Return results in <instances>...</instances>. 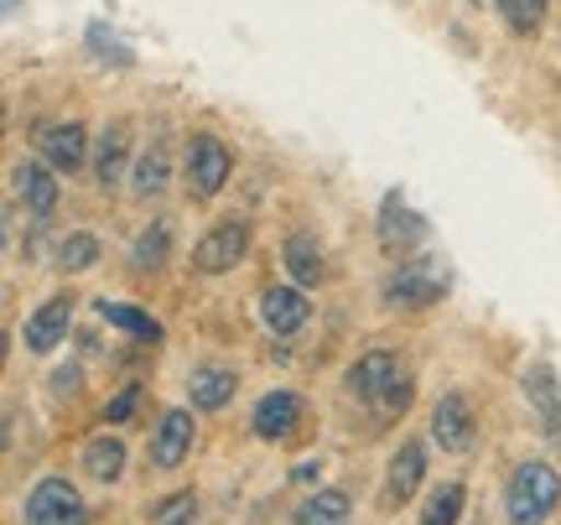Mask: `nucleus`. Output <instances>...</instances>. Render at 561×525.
<instances>
[{
	"mask_svg": "<svg viewBox=\"0 0 561 525\" xmlns=\"http://www.w3.org/2000/svg\"><path fill=\"white\" fill-rule=\"evenodd\" d=\"M136 401H140V390H125V396H115V401H110V422H125V416L136 411Z\"/></svg>",
	"mask_w": 561,
	"mask_h": 525,
	"instance_id": "30",
	"label": "nucleus"
},
{
	"mask_svg": "<svg viewBox=\"0 0 561 525\" xmlns=\"http://www.w3.org/2000/svg\"><path fill=\"white\" fill-rule=\"evenodd\" d=\"M307 318H312V307H307V297H301V286H271V292L261 297V323L271 328L276 339L301 333Z\"/></svg>",
	"mask_w": 561,
	"mask_h": 525,
	"instance_id": "7",
	"label": "nucleus"
},
{
	"mask_svg": "<svg viewBox=\"0 0 561 525\" xmlns=\"http://www.w3.org/2000/svg\"><path fill=\"white\" fill-rule=\"evenodd\" d=\"M405 380V369H401V359L390 354V349H369V354H359V359L348 364V390L359 396V401H390V390Z\"/></svg>",
	"mask_w": 561,
	"mask_h": 525,
	"instance_id": "6",
	"label": "nucleus"
},
{
	"mask_svg": "<svg viewBox=\"0 0 561 525\" xmlns=\"http://www.w3.org/2000/svg\"><path fill=\"white\" fill-rule=\"evenodd\" d=\"M447 292V271L437 261H405L390 271L385 282V303L390 307H432Z\"/></svg>",
	"mask_w": 561,
	"mask_h": 525,
	"instance_id": "5",
	"label": "nucleus"
},
{
	"mask_svg": "<svg viewBox=\"0 0 561 525\" xmlns=\"http://www.w3.org/2000/svg\"><path fill=\"white\" fill-rule=\"evenodd\" d=\"M151 521H157V525H198V500H193V489L167 494V500L151 510Z\"/></svg>",
	"mask_w": 561,
	"mask_h": 525,
	"instance_id": "27",
	"label": "nucleus"
},
{
	"mask_svg": "<svg viewBox=\"0 0 561 525\" xmlns=\"http://www.w3.org/2000/svg\"><path fill=\"white\" fill-rule=\"evenodd\" d=\"M187 390H193V406H198V411H224V406L234 401L240 380H234V369H224V364H203V369H193Z\"/></svg>",
	"mask_w": 561,
	"mask_h": 525,
	"instance_id": "17",
	"label": "nucleus"
},
{
	"mask_svg": "<svg viewBox=\"0 0 561 525\" xmlns=\"http://www.w3.org/2000/svg\"><path fill=\"white\" fill-rule=\"evenodd\" d=\"M432 437H437L442 453H468V443H473V406L462 401L458 390L437 401V411H432Z\"/></svg>",
	"mask_w": 561,
	"mask_h": 525,
	"instance_id": "8",
	"label": "nucleus"
},
{
	"mask_svg": "<svg viewBox=\"0 0 561 525\" xmlns=\"http://www.w3.org/2000/svg\"><path fill=\"white\" fill-rule=\"evenodd\" d=\"M348 494L343 489H322L297 510V525H348Z\"/></svg>",
	"mask_w": 561,
	"mask_h": 525,
	"instance_id": "22",
	"label": "nucleus"
},
{
	"mask_svg": "<svg viewBox=\"0 0 561 525\" xmlns=\"http://www.w3.org/2000/svg\"><path fill=\"white\" fill-rule=\"evenodd\" d=\"M167 255H172V224L151 219V229H140V240L130 244V265L136 271H157V265H167Z\"/></svg>",
	"mask_w": 561,
	"mask_h": 525,
	"instance_id": "21",
	"label": "nucleus"
},
{
	"mask_svg": "<svg viewBox=\"0 0 561 525\" xmlns=\"http://www.w3.org/2000/svg\"><path fill=\"white\" fill-rule=\"evenodd\" d=\"M21 525H89V505H83V494L68 484L62 473H47V479L26 494Z\"/></svg>",
	"mask_w": 561,
	"mask_h": 525,
	"instance_id": "2",
	"label": "nucleus"
},
{
	"mask_svg": "<svg viewBox=\"0 0 561 525\" xmlns=\"http://www.w3.org/2000/svg\"><path fill=\"white\" fill-rule=\"evenodd\" d=\"M229 167H234V157H229V146L219 141V136H193L187 141V193L198 203L219 198V187L229 182Z\"/></svg>",
	"mask_w": 561,
	"mask_h": 525,
	"instance_id": "3",
	"label": "nucleus"
},
{
	"mask_svg": "<svg viewBox=\"0 0 561 525\" xmlns=\"http://www.w3.org/2000/svg\"><path fill=\"white\" fill-rule=\"evenodd\" d=\"M89 47H100V53H115V62H130V53H125V47L110 37L104 26H89Z\"/></svg>",
	"mask_w": 561,
	"mask_h": 525,
	"instance_id": "29",
	"label": "nucleus"
},
{
	"mask_svg": "<svg viewBox=\"0 0 561 525\" xmlns=\"http://www.w3.org/2000/svg\"><path fill=\"white\" fill-rule=\"evenodd\" d=\"M421 479H426V453H421V443H401L396 447V458H390L385 500H390V505H405V500L421 489Z\"/></svg>",
	"mask_w": 561,
	"mask_h": 525,
	"instance_id": "14",
	"label": "nucleus"
},
{
	"mask_svg": "<svg viewBox=\"0 0 561 525\" xmlns=\"http://www.w3.org/2000/svg\"><path fill=\"white\" fill-rule=\"evenodd\" d=\"M42 157L53 172H79L83 157H89V130L79 121H62L42 130Z\"/></svg>",
	"mask_w": 561,
	"mask_h": 525,
	"instance_id": "11",
	"label": "nucleus"
},
{
	"mask_svg": "<svg viewBox=\"0 0 561 525\" xmlns=\"http://www.w3.org/2000/svg\"><path fill=\"white\" fill-rule=\"evenodd\" d=\"M187 453H193V411H167L151 432V464L178 468Z\"/></svg>",
	"mask_w": 561,
	"mask_h": 525,
	"instance_id": "12",
	"label": "nucleus"
},
{
	"mask_svg": "<svg viewBox=\"0 0 561 525\" xmlns=\"http://www.w3.org/2000/svg\"><path fill=\"white\" fill-rule=\"evenodd\" d=\"M280 261H286V271H291V282H297V286H318L322 276H328L322 244H318V235H307V229L286 235V250H280Z\"/></svg>",
	"mask_w": 561,
	"mask_h": 525,
	"instance_id": "15",
	"label": "nucleus"
},
{
	"mask_svg": "<svg viewBox=\"0 0 561 525\" xmlns=\"http://www.w3.org/2000/svg\"><path fill=\"white\" fill-rule=\"evenodd\" d=\"M83 473L100 479V484H115V479L125 473V443L121 437L104 432V437H94V443L83 447Z\"/></svg>",
	"mask_w": 561,
	"mask_h": 525,
	"instance_id": "19",
	"label": "nucleus"
},
{
	"mask_svg": "<svg viewBox=\"0 0 561 525\" xmlns=\"http://www.w3.org/2000/svg\"><path fill=\"white\" fill-rule=\"evenodd\" d=\"M244 250H250V224L224 219L198 240V250H193V271H198V276H224V271H234V265L244 261Z\"/></svg>",
	"mask_w": 561,
	"mask_h": 525,
	"instance_id": "4",
	"label": "nucleus"
},
{
	"mask_svg": "<svg viewBox=\"0 0 561 525\" xmlns=\"http://www.w3.org/2000/svg\"><path fill=\"white\" fill-rule=\"evenodd\" d=\"M525 390H530V401L546 411L551 432L561 437V390H557V380H551V369H530V375H525Z\"/></svg>",
	"mask_w": 561,
	"mask_h": 525,
	"instance_id": "24",
	"label": "nucleus"
},
{
	"mask_svg": "<svg viewBox=\"0 0 561 525\" xmlns=\"http://www.w3.org/2000/svg\"><path fill=\"white\" fill-rule=\"evenodd\" d=\"M125 157H130V125L110 121L104 125V136L94 141V178H100L104 187H115L121 172H125Z\"/></svg>",
	"mask_w": 561,
	"mask_h": 525,
	"instance_id": "16",
	"label": "nucleus"
},
{
	"mask_svg": "<svg viewBox=\"0 0 561 525\" xmlns=\"http://www.w3.org/2000/svg\"><path fill=\"white\" fill-rule=\"evenodd\" d=\"M11 182H16V198L37 214V219H47L53 208H58V172L42 162H16V172H11Z\"/></svg>",
	"mask_w": 561,
	"mask_h": 525,
	"instance_id": "13",
	"label": "nucleus"
},
{
	"mask_svg": "<svg viewBox=\"0 0 561 525\" xmlns=\"http://www.w3.org/2000/svg\"><path fill=\"white\" fill-rule=\"evenodd\" d=\"M100 261V240L94 235H68L58 250V271H68V276H79V271H89V265Z\"/></svg>",
	"mask_w": 561,
	"mask_h": 525,
	"instance_id": "25",
	"label": "nucleus"
},
{
	"mask_svg": "<svg viewBox=\"0 0 561 525\" xmlns=\"http://www.w3.org/2000/svg\"><path fill=\"white\" fill-rule=\"evenodd\" d=\"M561 500V473L551 464H520L510 473V489H504V515L510 525H546V515L557 510Z\"/></svg>",
	"mask_w": 561,
	"mask_h": 525,
	"instance_id": "1",
	"label": "nucleus"
},
{
	"mask_svg": "<svg viewBox=\"0 0 561 525\" xmlns=\"http://www.w3.org/2000/svg\"><path fill=\"white\" fill-rule=\"evenodd\" d=\"M172 182V162H167V146L151 141V151L136 162V193L140 198H151V193H161Z\"/></svg>",
	"mask_w": 561,
	"mask_h": 525,
	"instance_id": "23",
	"label": "nucleus"
},
{
	"mask_svg": "<svg viewBox=\"0 0 561 525\" xmlns=\"http://www.w3.org/2000/svg\"><path fill=\"white\" fill-rule=\"evenodd\" d=\"M53 390H58V396H73V390H79V369H58V375H53Z\"/></svg>",
	"mask_w": 561,
	"mask_h": 525,
	"instance_id": "31",
	"label": "nucleus"
},
{
	"mask_svg": "<svg viewBox=\"0 0 561 525\" xmlns=\"http://www.w3.org/2000/svg\"><path fill=\"white\" fill-rule=\"evenodd\" d=\"M100 318L110 328L130 333V339H140V344H157V339H161V323L151 318V312H140L136 303H100Z\"/></svg>",
	"mask_w": 561,
	"mask_h": 525,
	"instance_id": "20",
	"label": "nucleus"
},
{
	"mask_svg": "<svg viewBox=\"0 0 561 525\" xmlns=\"http://www.w3.org/2000/svg\"><path fill=\"white\" fill-rule=\"evenodd\" d=\"M301 422V396L297 390H271L261 406H255V416H250V426H255V437H265V443H280V437H291Z\"/></svg>",
	"mask_w": 561,
	"mask_h": 525,
	"instance_id": "10",
	"label": "nucleus"
},
{
	"mask_svg": "<svg viewBox=\"0 0 561 525\" xmlns=\"http://www.w3.org/2000/svg\"><path fill=\"white\" fill-rule=\"evenodd\" d=\"M500 11L515 32H536L541 16H546V0H500Z\"/></svg>",
	"mask_w": 561,
	"mask_h": 525,
	"instance_id": "28",
	"label": "nucleus"
},
{
	"mask_svg": "<svg viewBox=\"0 0 561 525\" xmlns=\"http://www.w3.org/2000/svg\"><path fill=\"white\" fill-rule=\"evenodd\" d=\"M426 240V224L416 219V214H405L401 198L385 203V224H380V244L390 250V255H401V250H411V244Z\"/></svg>",
	"mask_w": 561,
	"mask_h": 525,
	"instance_id": "18",
	"label": "nucleus"
},
{
	"mask_svg": "<svg viewBox=\"0 0 561 525\" xmlns=\"http://www.w3.org/2000/svg\"><path fill=\"white\" fill-rule=\"evenodd\" d=\"M462 515V484H442L432 500H426V515L421 525H458Z\"/></svg>",
	"mask_w": 561,
	"mask_h": 525,
	"instance_id": "26",
	"label": "nucleus"
},
{
	"mask_svg": "<svg viewBox=\"0 0 561 525\" xmlns=\"http://www.w3.org/2000/svg\"><path fill=\"white\" fill-rule=\"evenodd\" d=\"M68 318H73V303H68V297H47V303L26 318V328H21V344L32 349V354L58 349L62 333H68Z\"/></svg>",
	"mask_w": 561,
	"mask_h": 525,
	"instance_id": "9",
	"label": "nucleus"
}]
</instances>
